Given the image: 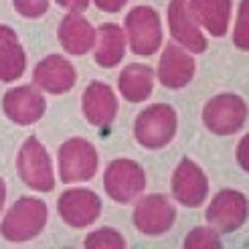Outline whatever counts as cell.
<instances>
[{"instance_id": "6da1fadb", "label": "cell", "mask_w": 249, "mask_h": 249, "mask_svg": "<svg viewBox=\"0 0 249 249\" xmlns=\"http://www.w3.org/2000/svg\"><path fill=\"white\" fill-rule=\"evenodd\" d=\"M47 225V205L35 196H22L8 209L2 223H0V233L6 241H29L35 239Z\"/></svg>"}, {"instance_id": "7a4b0ae2", "label": "cell", "mask_w": 249, "mask_h": 249, "mask_svg": "<svg viewBox=\"0 0 249 249\" xmlns=\"http://www.w3.org/2000/svg\"><path fill=\"white\" fill-rule=\"evenodd\" d=\"M177 134V111L168 104H154L142 109L134 124V136L144 148L158 150L172 142Z\"/></svg>"}, {"instance_id": "3957f363", "label": "cell", "mask_w": 249, "mask_h": 249, "mask_svg": "<svg viewBox=\"0 0 249 249\" xmlns=\"http://www.w3.org/2000/svg\"><path fill=\"white\" fill-rule=\"evenodd\" d=\"M17 170L20 180L27 186H31L33 191L51 193L55 189L51 158H49L45 146L39 142L36 136H29L27 142L20 146L17 158Z\"/></svg>"}, {"instance_id": "277c9868", "label": "cell", "mask_w": 249, "mask_h": 249, "mask_svg": "<svg viewBox=\"0 0 249 249\" xmlns=\"http://www.w3.org/2000/svg\"><path fill=\"white\" fill-rule=\"evenodd\" d=\"M126 35L134 55L150 57L162 45V24L152 6H136L126 17Z\"/></svg>"}, {"instance_id": "5b68a950", "label": "cell", "mask_w": 249, "mask_h": 249, "mask_svg": "<svg viewBox=\"0 0 249 249\" xmlns=\"http://www.w3.org/2000/svg\"><path fill=\"white\" fill-rule=\"evenodd\" d=\"M104 186L111 201L128 205L136 201L146 189V174L138 162L130 158H118L107 164L104 174Z\"/></svg>"}, {"instance_id": "8992f818", "label": "cell", "mask_w": 249, "mask_h": 249, "mask_svg": "<svg viewBox=\"0 0 249 249\" xmlns=\"http://www.w3.org/2000/svg\"><path fill=\"white\" fill-rule=\"evenodd\" d=\"M59 177L65 184L83 182L95 177L97 152L91 142L83 138H71L59 148Z\"/></svg>"}, {"instance_id": "52a82bcc", "label": "cell", "mask_w": 249, "mask_h": 249, "mask_svg": "<svg viewBox=\"0 0 249 249\" xmlns=\"http://www.w3.org/2000/svg\"><path fill=\"white\" fill-rule=\"evenodd\" d=\"M247 106L235 93H221L209 99L203 109L205 126L217 136H231L245 126Z\"/></svg>"}, {"instance_id": "ba28073f", "label": "cell", "mask_w": 249, "mask_h": 249, "mask_svg": "<svg viewBox=\"0 0 249 249\" xmlns=\"http://www.w3.org/2000/svg\"><path fill=\"white\" fill-rule=\"evenodd\" d=\"M205 217H207V223L215 231L233 233L247 219V198L239 191L225 189L213 196Z\"/></svg>"}, {"instance_id": "9c48e42d", "label": "cell", "mask_w": 249, "mask_h": 249, "mask_svg": "<svg viewBox=\"0 0 249 249\" xmlns=\"http://www.w3.org/2000/svg\"><path fill=\"white\" fill-rule=\"evenodd\" d=\"M172 196L189 209H196L205 203L209 193V180L201 166L195 164L191 158H182L170 180Z\"/></svg>"}, {"instance_id": "30bf717a", "label": "cell", "mask_w": 249, "mask_h": 249, "mask_svg": "<svg viewBox=\"0 0 249 249\" xmlns=\"http://www.w3.org/2000/svg\"><path fill=\"white\" fill-rule=\"evenodd\" d=\"M134 225L144 235H162L166 233L177 219V209L172 207L164 195H148L140 198L134 209Z\"/></svg>"}, {"instance_id": "8fae6325", "label": "cell", "mask_w": 249, "mask_h": 249, "mask_svg": "<svg viewBox=\"0 0 249 249\" xmlns=\"http://www.w3.org/2000/svg\"><path fill=\"white\" fill-rule=\"evenodd\" d=\"M57 211L69 227H87L97 221L102 213V201L93 191L87 189H69L59 196Z\"/></svg>"}, {"instance_id": "7c38bea8", "label": "cell", "mask_w": 249, "mask_h": 249, "mask_svg": "<svg viewBox=\"0 0 249 249\" xmlns=\"http://www.w3.org/2000/svg\"><path fill=\"white\" fill-rule=\"evenodd\" d=\"M2 109L10 122L18 124V126H31L45 116L47 102L36 87L20 85L6 91L2 99Z\"/></svg>"}, {"instance_id": "4fadbf2b", "label": "cell", "mask_w": 249, "mask_h": 249, "mask_svg": "<svg viewBox=\"0 0 249 249\" xmlns=\"http://www.w3.org/2000/svg\"><path fill=\"white\" fill-rule=\"evenodd\" d=\"M77 81V73L65 57L61 55H49L45 57L33 71V83L36 89L61 95L67 93Z\"/></svg>"}, {"instance_id": "5bb4252c", "label": "cell", "mask_w": 249, "mask_h": 249, "mask_svg": "<svg viewBox=\"0 0 249 249\" xmlns=\"http://www.w3.org/2000/svg\"><path fill=\"white\" fill-rule=\"evenodd\" d=\"M168 29L172 39L191 53H203L207 49V39L195 22L186 0H170L168 4Z\"/></svg>"}, {"instance_id": "9a60e30c", "label": "cell", "mask_w": 249, "mask_h": 249, "mask_svg": "<svg viewBox=\"0 0 249 249\" xmlns=\"http://www.w3.org/2000/svg\"><path fill=\"white\" fill-rule=\"evenodd\" d=\"M81 107H83V116L91 126L106 128L114 122L118 114V99L114 89L107 83L91 81L83 91Z\"/></svg>"}, {"instance_id": "2e32d148", "label": "cell", "mask_w": 249, "mask_h": 249, "mask_svg": "<svg viewBox=\"0 0 249 249\" xmlns=\"http://www.w3.org/2000/svg\"><path fill=\"white\" fill-rule=\"evenodd\" d=\"M195 77V59L178 45H166L158 63V81L168 89H182Z\"/></svg>"}, {"instance_id": "e0dca14e", "label": "cell", "mask_w": 249, "mask_h": 249, "mask_svg": "<svg viewBox=\"0 0 249 249\" xmlns=\"http://www.w3.org/2000/svg\"><path fill=\"white\" fill-rule=\"evenodd\" d=\"M59 43L69 55H85L95 47V29L81 12H69L59 24Z\"/></svg>"}, {"instance_id": "ac0fdd59", "label": "cell", "mask_w": 249, "mask_h": 249, "mask_svg": "<svg viewBox=\"0 0 249 249\" xmlns=\"http://www.w3.org/2000/svg\"><path fill=\"white\" fill-rule=\"evenodd\" d=\"M126 53V33L114 22H106L95 31V63L111 69L124 59Z\"/></svg>"}, {"instance_id": "d6986e66", "label": "cell", "mask_w": 249, "mask_h": 249, "mask_svg": "<svg viewBox=\"0 0 249 249\" xmlns=\"http://www.w3.org/2000/svg\"><path fill=\"white\" fill-rule=\"evenodd\" d=\"M189 10L196 24L205 27L213 36H223L229 29L231 0H191Z\"/></svg>"}, {"instance_id": "ffe728a7", "label": "cell", "mask_w": 249, "mask_h": 249, "mask_svg": "<svg viewBox=\"0 0 249 249\" xmlns=\"http://www.w3.org/2000/svg\"><path fill=\"white\" fill-rule=\"evenodd\" d=\"M118 87L124 99H128L132 104H140L150 97L154 89V71L148 65L132 63L120 73Z\"/></svg>"}, {"instance_id": "44dd1931", "label": "cell", "mask_w": 249, "mask_h": 249, "mask_svg": "<svg viewBox=\"0 0 249 249\" xmlns=\"http://www.w3.org/2000/svg\"><path fill=\"white\" fill-rule=\"evenodd\" d=\"M27 67V57L17 39L6 41L0 47V81H17Z\"/></svg>"}, {"instance_id": "7402d4cb", "label": "cell", "mask_w": 249, "mask_h": 249, "mask_svg": "<svg viewBox=\"0 0 249 249\" xmlns=\"http://www.w3.org/2000/svg\"><path fill=\"white\" fill-rule=\"evenodd\" d=\"M83 245L87 249H124L126 247V239H124L116 229L104 227V229H97L87 235Z\"/></svg>"}, {"instance_id": "603a6c76", "label": "cell", "mask_w": 249, "mask_h": 249, "mask_svg": "<svg viewBox=\"0 0 249 249\" xmlns=\"http://www.w3.org/2000/svg\"><path fill=\"white\" fill-rule=\"evenodd\" d=\"M186 249H219L221 239L213 227H196L184 239Z\"/></svg>"}, {"instance_id": "cb8c5ba5", "label": "cell", "mask_w": 249, "mask_h": 249, "mask_svg": "<svg viewBox=\"0 0 249 249\" xmlns=\"http://www.w3.org/2000/svg\"><path fill=\"white\" fill-rule=\"evenodd\" d=\"M247 8H249V0H241L239 4V15L237 22H235V33H233V43L241 51L249 49V18H247Z\"/></svg>"}, {"instance_id": "d4e9b609", "label": "cell", "mask_w": 249, "mask_h": 249, "mask_svg": "<svg viewBox=\"0 0 249 249\" xmlns=\"http://www.w3.org/2000/svg\"><path fill=\"white\" fill-rule=\"evenodd\" d=\"M15 8L24 18H39L49 10V0H15Z\"/></svg>"}, {"instance_id": "484cf974", "label": "cell", "mask_w": 249, "mask_h": 249, "mask_svg": "<svg viewBox=\"0 0 249 249\" xmlns=\"http://www.w3.org/2000/svg\"><path fill=\"white\" fill-rule=\"evenodd\" d=\"M93 2L104 12H120L124 6H126L128 0H93Z\"/></svg>"}, {"instance_id": "4316f807", "label": "cell", "mask_w": 249, "mask_h": 249, "mask_svg": "<svg viewBox=\"0 0 249 249\" xmlns=\"http://www.w3.org/2000/svg\"><path fill=\"white\" fill-rule=\"evenodd\" d=\"M59 6H63L71 12H83L87 6H89V0H55Z\"/></svg>"}, {"instance_id": "83f0119b", "label": "cell", "mask_w": 249, "mask_h": 249, "mask_svg": "<svg viewBox=\"0 0 249 249\" xmlns=\"http://www.w3.org/2000/svg\"><path fill=\"white\" fill-rule=\"evenodd\" d=\"M247 144H249V136H243L239 146H237V160L243 170H249V160H247Z\"/></svg>"}, {"instance_id": "f1b7e54d", "label": "cell", "mask_w": 249, "mask_h": 249, "mask_svg": "<svg viewBox=\"0 0 249 249\" xmlns=\"http://www.w3.org/2000/svg\"><path fill=\"white\" fill-rule=\"evenodd\" d=\"M10 39H17V33L12 31L10 27H4V24H0V47H2L6 41Z\"/></svg>"}, {"instance_id": "f546056e", "label": "cell", "mask_w": 249, "mask_h": 249, "mask_svg": "<svg viewBox=\"0 0 249 249\" xmlns=\"http://www.w3.org/2000/svg\"><path fill=\"white\" fill-rule=\"evenodd\" d=\"M4 201H6V184L2 178H0V211L4 207Z\"/></svg>"}]
</instances>
